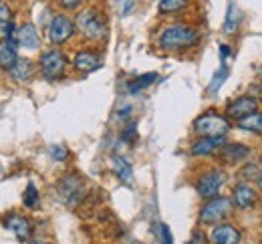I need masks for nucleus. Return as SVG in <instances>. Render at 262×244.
<instances>
[{
    "instance_id": "1",
    "label": "nucleus",
    "mask_w": 262,
    "mask_h": 244,
    "mask_svg": "<svg viewBox=\"0 0 262 244\" xmlns=\"http://www.w3.org/2000/svg\"><path fill=\"white\" fill-rule=\"evenodd\" d=\"M200 35L196 29L188 27V25H169L165 27L160 35V49H164L167 53H178V51H186L196 47Z\"/></svg>"
},
{
    "instance_id": "2",
    "label": "nucleus",
    "mask_w": 262,
    "mask_h": 244,
    "mask_svg": "<svg viewBox=\"0 0 262 244\" xmlns=\"http://www.w3.org/2000/svg\"><path fill=\"white\" fill-rule=\"evenodd\" d=\"M194 131L200 138H224L230 131V119L218 111H206L196 117Z\"/></svg>"
},
{
    "instance_id": "3",
    "label": "nucleus",
    "mask_w": 262,
    "mask_h": 244,
    "mask_svg": "<svg viewBox=\"0 0 262 244\" xmlns=\"http://www.w3.org/2000/svg\"><path fill=\"white\" fill-rule=\"evenodd\" d=\"M234 206H236L234 200H230L226 196H214L200 210V222H204V224H220L222 220H226L234 212Z\"/></svg>"
},
{
    "instance_id": "4",
    "label": "nucleus",
    "mask_w": 262,
    "mask_h": 244,
    "mask_svg": "<svg viewBox=\"0 0 262 244\" xmlns=\"http://www.w3.org/2000/svg\"><path fill=\"white\" fill-rule=\"evenodd\" d=\"M77 29L91 40H103L107 36L105 18L95 8H87L77 16Z\"/></svg>"
},
{
    "instance_id": "5",
    "label": "nucleus",
    "mask_w": 262,
    "mask_h": 244,
    "mask_svg": "<svg viewBox=\"0 0 262 244\" xmlns=\"http://www.w3.org/2000/svg\"><path fill=\"white\" fill-rule=\"evenodd\" d=\"M40 73L49 79V81H57L65 75L67 71V57L63 55V51L59 49H51L47 53L40 55Z\"/></svg>"
},
{
    "instance_id": "6",
    "label": "nucleus",
    "mask_w": 262,
    "mask_h": 244,
    "mask_svg": "<svg viewBox=\"0 0 262 244\" xmlns=\"http://www.w3.org/2000/svg\"><path fill=\"white\" fill-rule=\"evenodd\" d=\"M226 184V174L222 170H210L206 174H202L196 182V192L200 198H214L218 196V192L222 190V186Z\"/></svg>"
},
{
    "instance_id": "7",
    "label": "nucleus",
    "mask_w": 262,
    "mask_h": 244,
    "mask_svg": "<svg viewBox=\"0 0 262 244\" xmlns=\"http://www.w3.org/2000/svg\"><path fill=\"white\" fill-rule=\"evenodd\" d=\"M75 33V23L67 14H57L49 25V40L53 45H63Z\"/></svg>"
},
{
    "instance_id": "8",
    "label": "nucleus",
    "mask_w": 262,
    "mask_h": 244,
    "mask_svg": "<svg viewBox=\"0 0 262 244\" xmlns=\"http://www.w3.org/2000/svg\"><path fill=\"white\" fill-rule=\"evenodd\" d=\"M59 194H61V198L65 200L69 206H77L83 200V196H85V186H83L81 178L65 175L61 180V184H59Z\"/></svg>"
},
{
    "instance_id": "9",
    "label": "nucleus",
    "mask_w": 262,
    "mask_h": 244,
    "mask_svg": "<svg viewBox=\"0 0 262 244\" xmlns=\"http://www.w3.org/2000/svg\"><path fill=\"white\" fill-rule=\"evenodd\" d=\"M248 156H250V147L244 143H222V147L218 149V160L226 166H236Z\"/></svg>"
},
{
    "instance_id": "10",
    "label": "nucleus",
    "mask_w": 262,
    "mask_h": 244,
    "mask_svg": "<svg viewBox=\"0 0 262 244\" xmlns=\"http://www.w3.org/2000/svg\"><path fill=\"white\" fill-rule=\"evenodd\" d=\"M254 111H258V99H256L254 95H252V97H248V95L236 97V99L230 101L228 107H226L228 117L236 119V121H240L242 117H246V115H250V113H254Z\"/></svg>"
},
{
    "instance_id": "11",
    "label": "nucleus",
    "mask_w": 262,
    "mask_h": 244,
    "mask_svg": "<svg viewBox=\"0 0 262 244\" xmlns=\"http://www.w3.org/2000/svg\"><path fill=\"white\" fill-rule=\"evenodd\" d=\"M4 226H6L8 230H12L14 236H16L20 242H27V240L31 238V234H33V224L29 222V218H25V216H20V214H10V216H6Z\"/></svg>"
},
{
    "instance_id": "12",
    "label": "nucleus",
    "mask_w": 262,
    "mask_h": 244,
    "mask_svg": "<svg viewBox=\"0 0 262 244\" xmlns=\"http://www.w3.org/2000/svg\"><path fill=\"white\" fill-rule=\"evenodd\" d=\"M242 236H240V230L232 224H218L214 230H212V242L214 244H240Z\"/></svg>"
},
{
    "instance_id": "13",
    "label": "nucleus",
    "mask_w": 262,
    "mask_h": 244,
    "mask_svg": "<svg viewBox=\"0 0 262 244\" xmlns=\"http://www.w3.org/2000/svg\"><path fill=\"white\" fill-rule=\"evenodd\" d=\"M14 38H16V42H18L20 47H25V49H29V51H34V49L40 47V36H38V31H36V27H34L33 23L23 25V27L14 33Z\"/></svg>"
},
{
    "instance_id": "14",
    "label": "nucleus",
    "mask_w": 262,
    "mask_h": 244,
    "mask_svg": "<svg viewBox=\"0 0 262 244\" xmlns=\"http://www.w3.org/2000/svg\"><path fill=\"white\" fill-rule=\"evenodd\" d=\"M73 65L75 69L81 71V73H91V71H97L101 67V57H99L95 51H79L73 59Z\"/></svg>"
},
{
    "instance_id": "15",
    "label": "nucleus",
    "mask_w": 262,
    "mask_h": 244,
    "mask_svg": "<svg viewBox=\"0 0 262 244\" xmlns=\"http://www.w3.org/2000/svg\"><path fill=\"white\" fill-rule=\"evenodd\" d=\"M18 61L16 55V38H6L0 42V69H12L14 63Z\"/></svg>"
},
{
    "instance_id": "16",
    "label": "nucleus",
    "mask_w": 262,
    "mask_h": 244,
    "mask_svg": "<svg viewBox=\"0 0 262 244\" xmlns=\"http://www.w3.org/2000/svg\"><path fill=\"white\" fill-rule=\"evenodd\" d=\"M232 200L238 208H250L256 204V192L248 184H238L232 192Z\"/></svg>"
},
{
    "instance_id": "17",
    "label": "nucleus",
    "mask_w": 262,
    "mask_h": 244,
    "mask_svg": "<svg viewBox=\"0 0 262 244\" xmlns=\"http://www.w3.org/2000/svg\"><path fill=\"white\" fill-rule=\"evenodd\" d=\"M224 143V138H200L192 145V156H212L216 153Z\"/></svg>"
},
{
    "instance_id": "18",
    "label": "nucleus",
    "mask_w": 262,
    "mask_h": 244,
    "mask_svg": "<svg viewBox=\"0 0 262 244\" xmlns=\"http://www.w3.org/2000/svg\"><path fill=\"white\" fill-rule=\"evenodd\" d=\"M111 164H113V172L117 174V178H119L125 186H133V170H131L129 162H127L125 158H121V156H113Z\"/></svg>"
},
{
    "instance_id": "19",
    "label": "nucleus",
    "mask_w": 262,
    "mask_h": 244,
    "mask_svg": "<svg viewBox=\"0 0 262 244\" xmlns=\"http://www.w3.org/2000/svg\"><path fill=\"white\" fill-rule=\"evenodd\" d=\"M33 73H34V65L29 61V59H18V61L14 63V67L10 69L12 79H14V81H18V83L29 81V79L33 77Z\"/></svg>"
},
{
    "instance_id": "20",
    "label": "nucleus",
    "mask_w": 262,
    "mask_h": 244,
    "mask_svg": "<svg viewBox=\"0 0 262 244\" xmlns=\"http://www.w3.org/2000/svg\"><path fill=\"white\" fill-rule=\"evenodd\" d=\"M236 123H238V127L244 129V131H250V134H258V136H262V113L260 111H254V113L242 117V119L236 121Z\"/></svg>"
},
{
    "instance_id": "21",
    "label": "nucleus",
    "mask_w": 262,
    "mask_h": 244,
    "mask_svg": "<svg viewBox=\"0 0 262 244\" xmlns=\"http://www.w3.org/2000/svg\"><path fill=\"white\" fill-rule=\"evenodd\" d=\"M238 25H240V10H238L236 2H230L228 14H226V23H224V33H226V35L236 33Z\"/></svg>"
},
{
    "instance_id": "22",
    "label": "nucleus",
    "mask_w": 262,
    "mask_h": 244,
    "mask_svg": "<svg viewBox=\"0 0 262 244\" xmlns=\"http://www.w3.org/2000/svg\"><path fill=\"white\" fill-rule=\"evenodd\" d=\"M156 81H158V73H145V75L135 77L133 81H129L127 89H129L131 93H137V91H141V89L149 87V85H151V83H156Z\"/></svg>"
},
{
    "instance_id": "23",
    "label": "nucleus",
    "mask_w": 262,
    "mask_h": 244,
    "mask_svg": "<svg viewBox=\"0 0 262 244\" xmlns=\"http://www.w3.org/2000/svg\"><path fill=\"white\" fill-rule=\"evenodd\" d=\"M226 77H228V67H226V65H220V69L214 73V77H212V81H210V85H208V93H212V95L218 93L220 87L224 85Z\"/></svg>"
},
{
    "instance_id": "24",
    "label": "nucleus",
    "mask_w": 262,
    "mask_h": 244,
    "mask_svg": "<svg viewBox=\"0 0 262 244\" xmlns=\"http://www.w3.org/2000/svg\"><path fill=\"white\" fill-rule=\"evenodd\" d=\"M186 4H188V0H162L160 2V12L162 14H171V12L182 10Z\"/></svg>"
},
{
    "instance_id": "25",
    "label": "nucleus",
    "mask_w": 262,
    "mask_h": 244,
    "mask_svg": "<svg viewBox=\"0 0 262 244\" xmlns=\"http://www.w3.org/2000/svg\"><path fill=\"white\" fill-rule=\"evenodd\" d=\"M23 202H25V206H29V208H34V206L38 204V192H36L34 184H29V186H27V192H25Z\"/></svg>"
},
{
    "instance_id": "26",
    "label": "nucleus",
    "mask_w": 262,
    "mask_h": 244,
    "mask_svg": "<svg viewBox=\"0 0 262 244\" xmlns=\"http://www.w3.org/2000/svg\"><path fill=\"white\" fill-rule=\"evenodd\" d=\"M49 151H51V156H53L55 160H59V162H65L67 158H69V151H67L65 145H53Z\"/></svg>"
},
{
    "instance_id": "27",
    "label": "nucleus",
    "mask_w": 262,
    "mask_h": 244,
    "mask_svg": "<svg viewBox=\"0 0 262 244\" xmlns=\"http://www.w3.org/2000/svg\"><path fill=\"white\" fill-rule=\"evenodd\" d=\"M12 12H10V8L6 6V4H0V27H8L12 20Z\"/></svg>"
},
{
    "instance_id": "28",
    "label": "nucleus",
    "mask_w": 262,
    "mask_h": 244,
    "mask_svg": "<svg viewBox=\"0 0 262 244\" xmlns=\"http://www.w3.org/2000/svg\"><path fill=\"white\" fill-rule=\"evenodd\" d=\"M137 138V131H135V123H129L125 129H123V134H121V140L127 141V143H133Z\"/></svg>"
},
{
    "instance_id": "29",
    "label": "nucleus",
    "mask_w": 262,
    "mask_h": 244,
    "mask_svg": "<svg viewBox=\"0 0 262 244\" xmlns=\"http://www.w3.org/2000/svg\"><path fill=\"white\" fill-rule=\"evenodd\" d=\"M160 236H162V240H164V244H173V238H171V232H169V228H167L165 224H162V226H160Z\"/></svg>"
},
{
    "instance_id": "30",
    "label": "nucleus",
    "mask_w": 262,
    "mask_h": 244,
    "mask_svg": "<svg viewBox=\"0 0 262 244\" xmlns=\"http://www.w3.org/2000/svg\"><path fill=\"white\" fill-rule=\"evenodd\" d=\"M81 2H83V0H59V4H61L65 10H75V8H79Z\"/></svg>"
},
{
    "instance_id": "31",
    "label": "nucleus",
    "mask_w": 262,
    "mask_h": 244,
    "mask_svg": "<svg viewBox=\"0 0 262 244\" xmlns=\"http://www.w3.org/2000/svg\"><path fill=\"white\" fill-rule=\"evenodd\" d=\"M190 244H206V236H204V232H194Z\"/></svg>"
},
{
    "instance_id": "32",
    "label": "nucleus",
    "mask_w": 262,
    "mask_h": 244,
    "mask_svg": "<svg viewBox=\"0 0 262 244\" xmlns=\"http://www.w3.org/2000/svg\"><path fill=\"white\" fill-rule=\"evenodd\" d=\"M230 51H232V49H230L228 45H220V57H222V61H226L230 55H232Z\"/></svg>"
},
{
    "instance_id": "33",
    "label": "nucleus",
    "mask_w": 262,
    "mask_h": 244,
    "mask_svg": "<svg viewBox=\"0 0 262 244\" xmlns=\"http://www.w3.org/2000/svg\"><path fill=\"white\" fill-rule=\"evenodd\" d=\"M256 184H258V188L262 190V170L258 172V175H256Z\"/></svg>"
},
{
    "instance_id": "34",
    "label": "nucleus",
    "mask_w": 262,
    "mask_h": 244,
    "mask_svg": "<svg viewBox=\"0 0 262 244\" xmlns=\"http://www.w3.org/2000/svg\"><path fill=\"white\" fill-rule=\"evenodd\" d=\"M29 244H49V242H45V240H33V242H29Z\"/></svg>"
}]
</instances>
